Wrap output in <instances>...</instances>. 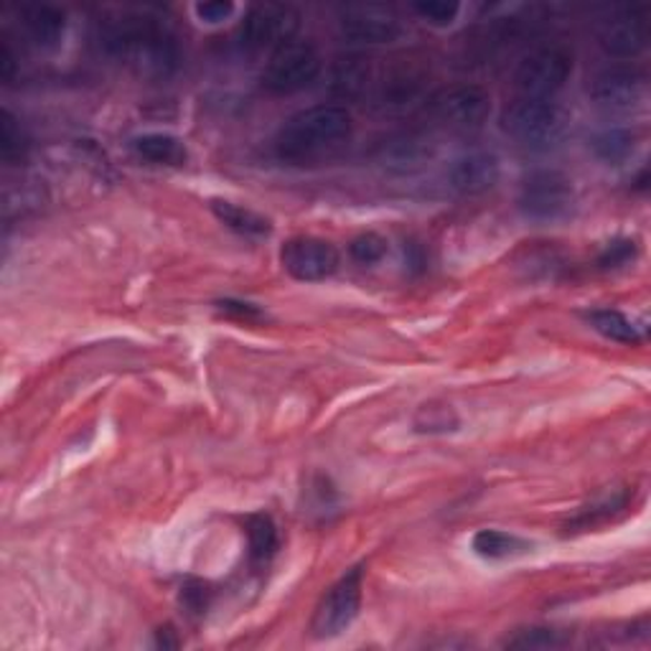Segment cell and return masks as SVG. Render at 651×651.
Segmentation results:
<instances>
[{"label":"cell","instance_id":"cell-1","mask_svg":"<svg viewBox=\"0 0 651 651\" xmlns=\"http://www.w3.org/2000/svg\"><path fill=\"white\" fill-rule=\"evenodd\" d=\"M97 44L109 59L148 82L168 80L182 67L174 28L148 11H115L97 21Z\"/></svg>","mask_w":651,"mask_h":651},{"label":"cell","instance_id":"cell-2","mask_svg":"<svg viewBox=\"0 0 651 651\" xmlns=\"http://www.w3.org/2000/svg\"><path fill=\"white\" fill-rule=\"evenodd\" d=\"M351 115L339 105H316L288 117L278 130L272 148L282 163L309 166L339 151L351 138Z\"/></svg>","mask_w":651,"mask_h":651},{"label":"cell","instance_id":"cell-3","mask_svg":"<svg viewBox=\"0 0 651 651\" xmlns=\"http://www.w3.org/2000/svg\"><path fill=\"white\" fill-rule=\"evenodd\" d=\"M568 115L553 100L522 97L501 113V130L527 148H547L565 136Z\"/></svg>","mask_w":651,"mask_h":651},{"label":"cell","instance_id":"cell-4","mask_svg":"<svg viewBox=\"0 0 651 651\" xmlns=\"http://www.w3.org/2000/svg\"><path fill=\"white\" fill-rule=\"evenodd\" d=\"M321 69H324V59L316 46L311 42H293L282 44L265 61L260 82L270 94H295L305 88H311L318 80Z\"/></svg>","mask_w":651,"mask_h":651},{"label":"cell","instance_id":"cell-5","mask_svg":"<svg viewBox=\"0 0 651 651\" xmlns=\"http://www.w3.org/2000/svg\"><path fill=\"white\" fill-rule=\"evenodd\" d=\"M301 28V13L286 3H260L245 13L237 26V44L245 51H276L293 42Z\"/></svg>","mask_w":651,"mask_h":651},{"label":"cell","instance_id":"cell-6","mask_svg":"<svg viewBox=\"0 0 651 651\" xmlns=\"http://www.w3.org/2000/svg\"><path fill=\"white\" fill-rule=\"evenodd\" d=\"M572 77V54L565 46H543L516 65L512 82L522 97L553 100Z\"/></svg>","mask_w":651,"mask_h":651},{"label":"cell","instance_id":"cell-7","mask_svg":"<svg viewBox=\"0 0 651 651\" xmlns=\"http://www.w3.org/2000/svg\"><path fill=\"white\" fill-rule=\"evenodd\" d=\"M520 209L532 222H562L576 209V188L560 171H535L522 182Z\"/></svg>","mask_w":651,"mask_h":651},{"label":"cell","instance_id":"cell-8","mask_svg":"<svg viewBox=\"0 0 651 651\" xmlns=\"http://www.w3.org/2000/svg\"><path fill=\"white\" fill-rule=\"evenodd\" d=\"M362 588H364V568L357 565L351 568L347 576L336 580V583L328 588L324 598L316 606V614H313L311 621V633L316 639H334L339 637L354 624L359 616V608H362Z\"/></svg>","mask_w":651,"mask_h":651},{"label":"cell","instance_id":"cell-9","mask_svg":"<svg viewBox=\"0 0 651 651\" xmlns=\"http://www.w3.org/2000/svg\"><path fill=\"white\" fill-rule=\"evenodd\" d=\"M430 113L453 130H478L491 115V94L478 84L445 88L430 100Z\"/></svg>","mask_w":651,"mask_h":651},{"label":"cell","instance_id":"cell-10","mask_svg":"<svg viewBox=\"0 0 651 651\" xmlns=\"http://www.w3.org/2000/svg\"><path fill=\"white\" fill-rule=\"evenodd\" d=\"M601 49L614 59H633L649 44V11L641 5L616 8L598 26Z\"/></svg>","mask_w":651,"mask_h":651},{"label":"cell","instance_id":"cell-11","mask_svg":"<svg viewBox=\"0 0 651 651\" xmlns=\"http://www.w3.org/2000/svg\"><path fill=\"white\" fill-rule=\"evenodd\" d=\"M280 265L290 278L301 282H321L336 276L341 257L332 242L318 237H293L280 249Z\"/></svg>","mask_w":651,"mask_h":651},{"label":"cell","instance_id":"cell-12","mask_svg":"<svg viewBox=\"0 0 651 651\" xmlns=\"http://www.w3.org/2000/svg\"><path fill=\"white\" fill-rule=\"evenodd\" d=\"M339 34L349 44L382 46L403 36V23L384 5H349L339 15Z\"/></svg>","mask_w":651,"mask_h":651},{"label":"cell","instance_id":"cell-13","mask_svg":"<svg viewBox=\"0 0 651 651\" xmlns=\"http://www.w3.org/2000/svg\"><path fill=\"white\" fill-rule=\"evenodd\" d=\"M591 97L606 113H631L647 97V80L631 67L603 69L593 80Z\"/></svg>","mask_w":651,"mask_h":651},{"label":"cell","instance_id":"cell-14","mask_svg":"<svg viewBox=\"0 0 651 651\" xmlns=\"http://www.w3.org/2000/svg\"><path fill=\"white\" fill-rule=\"evenodd\" d=\"M499 174L501 166L497 155L486 151H470L453 161V166L449 168V184L453 191L464 196H478L497 186Z\"/></svg>","mask_w":651,"mask_h":651},{"label":"cell","instance_id":"cell-15","mask_svg":"<svg viewBox=\"0 0 651 651\" xmlns=\"http://www.w3.org/2000/svg\"><path fill=\"white\" fill-rule=\"evenodd\" d=\"M21 28L38 49L54 51L67 36V13L57 5H23Z\"/></svg>","mask_w":651,"mask_h":651},{"label":"cell","instance_id":"cell-16","mask_svg":"<svg viewBox=\"0 0 651 651\" xmlns=\"http://www.w3.org/2000/svg\"><path fill=\"white\" fill-rule=\"evenodd\" d=\"M132 153L153 166H184L188 161V148L182 138L171 136V132H143V136L132 138Z\"/></svg>","mask_w":651,"mask_h":651},{"label":"cell","instance_id":"cell-17","mask_svg":"<svg viewBox=\"0 0 651 651\" xmlns=\"http://www.w3.org/2000/svg\"><path fill=\"white\" fill-rule=\"evenodd\" d=\"M470 547L484 560H514L527 555L532 550V543L520 535H512V532L478 530L474 539H470Z\"/></svg>","mask_w":651,"mask_h":651},{"label":"cell","instance_id":"cell-18","mask_svg":"<svg viewBox=\"0 0 651 651\" xmlns=\"http://www.w3.org/2000/svg\"><path fill=\"white\" fill-rule=\"evenodd\" d=\"M211 211H214V217L222 222L224 226H230L232 232L237 234H245V237H268L272 232V224L270 219H265L263 214H257V211L247 209V207H240V204L234 201H226V199H211Z\"/></svg>","mask_w":651,"mask_h":651},{"label":"cell","instance_id":"cell-19","mask_svg":"<svg viewBox=\"0 0 651 651\" xmlns=\"http://www.w3.org/2000/svg\"><path fill=\"white\" fill-rule=\"evenodd\" d=\"M412 428L415 433L422 435H449L461 428V418L453 410V405L441 403V399H430V403H422L415 410Z\"/></svg>","mask_w":651,"mask_h":651},{"label":"cell","instance_id":"cell-20","mask_svg":"<svg viewBox=\"0 0 651 651\" xmlns=\"http://www.w3.org/2000/svg\"><path fill=\"white\" fill-rule=\"evenodd\" d=\"M372 67L364 57H347L339 59L332 74V88L339 97H359L370 88Z\"/></svg>","mask_w":651,"mask_h":651},{"label":"cell","instance_id":"cell-21","mask_svg":"<svg viewBox=\"0 0 651 651\" xmlns=\"http://www.w3.org/2000/svg\"><path fill=\"white\" fill-rule=\"evenodd\" d=\"M249 560L255 565H268L278 550V530L268 514H253L245 522Z\"/></svg>","mask_w":651,"mask_h":651},{"label":"cell","instance_id":"cell-22","mask_svg":"<svg viewBox=\"0 0 651 651\" xmlns=\"http://www.w3.org/2000/svg\"><path fill=\"white\" fill-rule=\"evenodd\" d=\"M633 146H637V138H633V132L626 128H608L591 138L593 153L598 155L603 163H614V166L629 159L633 153Z\"/></svg>","mask_w":651,"mask_h":651},{"label":"cell","instance_id":"cell-23","mask_svg":"<svg viewBox=\"0 0 651 651\" xmlns=\"http://www.w3.org/2000/svg\"><path fill=\"white\" fill-rule=\"evenodd\" d=\"M588 321H591V326L595 328V332H598L601 336H606L608 341L631 344V347H637V344L641 341L637 326H633L621 311H611V309L593 311V313H588Z\"/></svg>","mask_w":651,"mask_h":651},{"label":"cell","instance_id":"cell-24","mask_svg":"<svg viewBox=\"0 0 651 651\" xmlns=\"http://www.w3.org/2000/svg\"><path fill=\"white\" fill-rule=\"evenodd\" d=\"M28 153V140L23 136L21 125L15 117L3 109L0 113V155L5 163H21Z\"/></svg>","mask_w":651,"mask_h":651},{"label":"cell","instance_id":"cell-25","mask_svg":"<svg viewBox=\"0 0 651 651\" xmlns=\"http://www.w3.org/2000/svg\"><path fill=\"white\" fill-rule=\"evenodd\" d=\"M626 504H629V493L621 491V493H616V497L603 499L601 504H593V507L583 509V512H580V514L576 516V520H572V522L568 524V527L578 530V532L591 530V527H595V524H598V522H606V520H611V516H614V514L624 512Z\"/></svg>","mask_w":651,"mask_h":651},{"label":"cell","instance_id":"cell-26","mask_svg":"<svg viewBox=\"0 0 651 651\" xmlns=\"http://www.w3.org/2000/svg\"><path fill=\"white\" fill-rule=\"evenodd\" d=\"M412 11L430 26L445 28L458 19L461 3H456V0H422V3L412 5Z\"/></svg>","mask_w":651,"mask_h":651},{"label":"cell","instance_id":"cell-27","mask_svg":"<svg viewBox=\"0 0 651 651\" xmlns=\"http://www.w3.org/2000/svg\"><path fill=\"white\" fill-rule=\"evenodd\" d=\"M349 255H351V260L359 265H374V263L384 260V255H387V240L376 232H364V234H359V237L351 240Z\"/></svg>","mask_w":651,"mask_h":651},{"label":"cell","instance_id":"cell-28","mask_svg":"<svg viewBox=\"0 0 651 651\" xmlns=\"http://www.w3.org/2000/svg\"><path fill=\"white\" fill-rule=\"evenodd\" d=\"M560 644H562V637L553 629H530L509 641V647L512 649H553Z\"/></svg>","mask_w":651,"mask_h":651},{"label":"cell","instance_id":"cell-29","mask_svg":"<svg viewBox=\"0 0 651 651\" xmlns=\"http://www.w3.org/2000/svg\"><path fill=\"white\" fill-rule=\"evenodd\" d=\"M234 11H237V5H234L232 0H204V3L194 5L196 19H199L201 23H209V26H217V23L230 21Z\"/></svg>","mask_w":651,"mask_h":651},{"label":"cell","instance_id":"cell-30","mask_svg":"<svg viewBox=\"0 0 651 651\" xmlns=\"http://www.w3.org/2000/svg\"><path fill=\"white\" fill-rule=\"evenodd\" d=\"M637 255V242L633 240H621V242H614L606 253L601 255V265L603 268H618V265H626L631 260V257Z\"/></svg>","mask_w":651,"mask_h":651},{"label":"cell","instance_id":"cell-31","mask_svg":"<svg viewBox=\"0 0 651 651\" xmlns=\"http://www.w3.org/2000/svg\"><path fill=\"white\" fill-rule=\"evenodd\" d=\"M217 309L224 313V316L230 318H237V321H260L263 318V311L255 309L253 303H242V301H219Z\"/></svg>","mask_w":651,"mask_h":651},{"label":"cell","instance_id":"cell-32","mask_svg":"<svg viewBox=\"0 0 651 651\" xmlns=\"http://www.w3.org/2000/svg\"><path fill=\"white\" fill-rule=\"evenodd\" d=\"M207 595H209L207 585H204V583H191V585L184 588L182 598L186 601V606L191 608L194 614H204V608H207Z\"/></svg>","mask_w":651,"mask_h":651}]
</instances>
